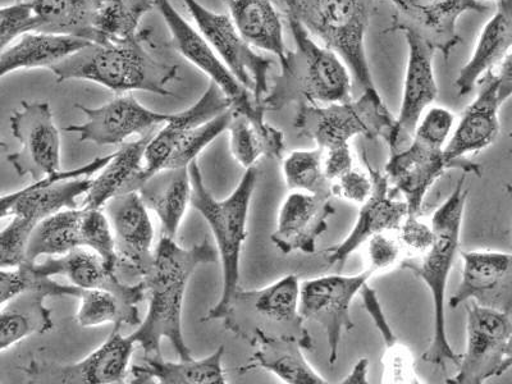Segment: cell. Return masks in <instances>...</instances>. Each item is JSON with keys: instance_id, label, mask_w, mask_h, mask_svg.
<instances>
[{"instance_id": "52a82bcc", "label": "cell", "mask_w": 512, "mask_h": 384, "mask_svg": "<svg viewBox=\"0 0 512 384\" xmlns=\"http://www.w3.org/2000/svg\"><path fill=\"white\" fill-rule=\"evenodd\" d=\"M372 12L373 0H297L295 12L313 35L340 54L363 91L377 90L365 49Z\"/></svg>"}, {"instance_id": "ee69618b", "label": "cell", "mask_w": 512, "mask_h": 384, "mask_svg": "<svg viewBox=\"0 0 512 384\" xmlns=\"http://www.w3.org/2000/svg\"><path fill=\"white\" fill-rule=\"evenodd\" d=\"M38 26L30 0L0 7V54L13 40L20 38L26 32L38 30Z\"/></svg>"}, {"instance_id": "4316f807", "label": "cell", "mask_w": 512, "mask_h": 384, "mask_svg": "<svg viewBox=\"0 0 512 384\" xmlns=\"http://www.w3.org/2000/svg\"><path fill=\"white\" fill-rule=\"evenodd\" d=\"M496 3L495 15L484 25L472 57L456 77L459 96L472 93L479 81L511 54L512 0H497Z\"/></svg>"}, {"instance_id": "9a60e30c", "label": "cell", "mask_w": 512, "mask_h": 384, "mask_svg": "<svg viewBox=\"0 0 512 384\" xmlns=\"http://www.w3.org/2000/svg\"><path fill=\"white\" fill-rule=\"evenodd\" d=\"M395 7L387 32L413 34L445 59L460 43L457 21L465 13H483L488 6L482 0H388Z\"/></svg>"}, {"instance_id": "e575fe53", "label": "cell", "mask_w": 512, "mask_h": 384, "mask_svg": "<svg viewBox=\"0 0 512 384\" xmlns=\"http://www.w3.org/2000/svg\"><path fill=\"white\" fill-rule=\"evenodd\" d=\"M227 131L233 158L245 169L255 167L262 158L282 160L286 155L285 135L265 120L254 121L232 112Z\"/></svg>"}, {"instance_id": "30bf717a", "label": "cell", "mask_w": 512, "mask_h": 384, "mask_svg": "<svg viewBox=\"0 0 512 384\" xmlns=\"http://www.w3.org/2000/svg\"><path fill=\"white\" fill-rule=\"evenodd\" d=\"M511 314L470 301L466 310V349L457 363L454 384H482L509 372Z\"/></svg>"}, {"instance_id": "74e56055", "label": "cell", "mask_w": 512, "mask_h": 384, "mask_svg": "<svg viewBox=\"0 0 512 384\" xmlns=\"http://www.w3.org/2000/svg\"><path fill=\"white\" fill-rule=\"evenodd\" d=\"M77 299L81 300L76 323L82 328L113 324L114 328L122 326H139L141 323L136 305L127 303L112 292L104 290H84L80 288Z\"/></svg>"}, {"instance_id": "9f6ffc18", "label": "cell", "mask_w": 512, "mask_h": 384, "mask_svg": "<svg viewBox=\"0 0 512 384\" xmlns=\"http://www.w3.org/2000/svg\"><path fill=\"white\" fill-rule=\"evenodd\" d=\"M495 2H497V0H495Z\"/></svg>"}, {"instance_id": "c3c4849f", "label": "cell", "mask_w": 512, "mask_h": 384, "mask_svg": "<svg viewBox=\"0 0 512 384\" xmlns=\"http://www.w3.org/2000/svg\"><path fill=\"white\" fill-rule=\"evenodd\" d=\"M47 277H40L32 271L31 264L8 271L0 269V306L8 303L13 297L21 294L27 288L39 286Z\"/></svg>"}, {"instance_id": "5b68a950", "label": "cell", "mask_w": 512, "mask_h": 384, "mask_svg": "<svg viewBox=\"0 0 512 384\" xmlns=\"http://www.w3.org/2000/svg\"><path fill=\"white\" fill-rule=\"evenodd\" d=\"M191 178L190 205L203 216L216 240L218 258L222 263L223 287L218 303L209 310L205 322L223 318L233 294L240 287L242 249L248 237V219L258 171L246 169L239 185L228 198L218 200L205 185L198 160L189 166Z\"/></svg>"}, {"instance_id": "7bdbcfd3", "label": "cell", "mask_w": 512, "mask_h": 384, "mask_svg": "<svg viewBox=\"0 0 512 384\" xmlns=\"http://www.w3.org/2000/svg\"><path fill=\"white\" fill-rule=\"evenodd\" d=\"M382 359L384 384H420L424 383L415 368L413 352L399 340L384 345Z\"/></svg>"}, {"instance_id": "7c38bea8", "label": "cell", "mask_w": 512, "mask_h": 384, "mask_svg": "<svg viewBox=\"0 0 512 384\" xmlns=\"http://www.w3.org/2000/svg\"><path fill=\"white\" fill-rule=\"evenodd\" d=\"M182 2L210 47L240 84L253 94L255 102L262 105L269 89L268 75L272 59L255 52L248 41L242 38L230 16L210 11L198 0Z\"/></svg>"}, {"instance_id": "d4e9b609", "label": "cell", "mask_w": 512, "mask_h": 384, "mask_svg": "<svg viewBox=\"0 0 512 384\" xmlns=\"http://www.w3.org/2000/svg\"><path fill=\"white\" fill-rule=\"evenodd\" d=\"M80 288L67 286L47 277L39 286L27 288L0 306V352L32 335L52 331V312L45 306L47 297H77Z\"/></svg>"}, {"instance_id": "ac0fdd59", "label": "cell", "mask_w": 512, "mask_h": 384, "mask_svg": "<svg viewBox=\"0 0 512 384\" xmlns=\"http://www.w3.org/2000/svg\"><path fill=\"white\" fill-rule=\"evenodd\" d=\"M76 108L85 114L86 121L64 130L79 135L82 143L96 145L126 143L131 136L154 131L155 127L164 125L172 117V114L150 111L131 94H121L98 108L81 104H77Z\"/></svg>"}, {"instance_id": "f6af8a7d", "label": "cell", "mask_w": 512, "mask_h": 384, "mask_svg": "<svg viewBox=\"0 0 512 384\" xmlns=\"http://www.w3.org/2000/svg\"><path fill=\"white\" fill-rule=\"evenodd\" d=\"M390 233H379L368 240L367 244V268L374 276L392 271L399 267L402 259L405 258L404 249L397 236Z\"/></svg>"}, {"instance_id": "f35d334b", "label": "cell", "mask_w": 512, "mask_h": 384, "mask_svg": "<svg viewBox=\"0 0 512 384\" xmlns=\"http://www.w3.org/2000/svg\"><path fill=\"white\" fill-rule=\"evenodd\" d=\"M322 149L295 150L282 158V173L290 191L333 198L332 182L324 172Z\"/></svg>"}, {"instance_id": "1f68e13d", "label": "cell", "mask_w": 512, "mask_h": 384, "mask_svg": "<svg viewBox=\"0 0 512 384\" xmlns=\"http://www.w3.org/2000/svg\"><path fill=\"white\" fill-rule=\"evenodd\" d=\"M224 346H219L205 359H187L172 363L162 356L145 358L144 365L131 368L136 384L157 382L162 384H226L223 368Z\"/></svg>"}, {"instance_id": "cb8c5ba5", "label": "cell", "mask_w": 512, "mask_h": 384, "mask_svg": "<svg viewBox=\"0 0 512 384\" xmlns=\"http://www.w3.org/2000/svg\"><path fill=\"white\" fill-rule=\"evenodd\" d=\"M231 109L230 103L214 82H209L207 90L201 95V98L186 111L172 114L167 123H164L162 130L154 134L146 146L144 160L145 164L141 167L137 175L132 178L125 191H136L140 185L160 171L166 164L169 155L180 143L182 137L194 128L204 125L205 122L213 120L214 117ZM122 192V194H123Z\"/></svg>"}, {"instance_id": "836d02e7", "label": "cell", "mask_w": 512, "mask_h": 384, "mask_svg": "<svg viewBox=\"0 0 512 384\" xmlns=\"http://www.w3.org/2000/svg\"><path fill=\"white\" fill-rule=\"evenodd\" d=\"M45 34L73 36L94 43V29L102 0H30Z\"/></svg>"}, {"instance_id": "277c9868", "label": "cell", "mask_w": 512, "mask_h": 384, "mask_svg": "<svg viewBox=\"0 0 512 384\" xmlns=\"http://www.w3.org/2000/svg\"><path fill=\"white\" fill-rule=\"evenodd\" d=\"M466 173L457 181L454 191L448 195L436 212L431 224L434 241L424 254L405 256L399 267L406 269L424 282L433 301V337L431 345L423 354L425 363L445 369L448 363H459L457 355L448 341L446 327V292L448 278L459 251L461 228H463L466 201L469 191L465 189Z\"/></svg>"}, {"instance_id": "7402d4cb", "label": "cell", "mask_w": 512, "mask_h": 384, "mask_svg": "<svg viewBox=\"0 0 512 384\" xmlns=\"http://www.w3.org/2000/svg\"><path fill=\"white\" fill-rule=\"evenodd\" d=\"M452 167L443 157V148L413 136L400 152L390 154L384 168L393 192H399L409 214L422 216L428 192Z\"/></svg>"}, {"instance_id": "e0dca14e", "label": "cell", "mask_w": 512, "mask_h": 384, "mask_svg": "<svg viewBox=\"0 0 512 384\" xmlns=\"http://www.w3.org/2000/svg\"><path fill=\"white\" fill-rule=\"evenodd\" d=\"M135 342L114 328L104 344L75 364L31 361L26 368L32 383L49 384H118L125 382Z\"/></svg>"}, {"instance_id": "ffe728a7", "label": "cell", "mask_w": 512, "mask_h": 384, "mask_svg": "<svg viewBox=\"0 0 512 384\" xmlns=\"http://www.w3.org/2000/svg\"><path fill=\"white\" fill-rule=\"evenodd\" d=\"M461 282L451 297L452 309L465 303L511 314L512 267L511 254L505 251H463Z\"/></svg>"}, {"instance_id": "b9f144b4", "label": "cell", "mask_w": 512, "mask_h": 384, "mask_svg": "<svg viewBox=\"0 0 512 384\" xmlns=\"http://www.w3.org/2000/svg\"><path fill=\"white\" fill-rule=\"evenodd\" d=\"M36 224L30 219L13 216L0 231V269L18 268L26 262L27 244Z\"/></svg>"}, {"instance_id": "ba28073f", "label": "cell", "mask_w": 512, "mask_h": 384, "mask_svg": "<svg viewBox=\"0 0 512 384\" xmlns=\"http://www.w3.org/2000/svg\"><path fill=\"white\" fill-rule=\"evenodd\" d=\"M295 128L323 152L349 146L356 136L388 141L395 117L378 90L363 91L358 100L326 105H297Z\"/></svg>"}, {"instance_id": "484cf974", "label": "cell", "mask_w": 512, "mask_h": 384, "mask_svg": "<svg viewBox=\"0 0 512 384\" xmlns=\"http://www.w3.org/2000/svg\"><path fill=\"white\" fill-rule=\"evenodd\" d=\"M31 268L40 277L64 276L73 286L109 291L130 304L137 305L145 297L143 281L134 285L123 282L98 254L89 249L79 248L64 255L48 256L43 263L31 264Z\"/></svg>"}, {"instance_id": "44dd1931", "label": "cell", "mask_w": 512, "mask_h": 384, "mask_svg": "<svg viewBox=\"0 0 512 384\" xmlns=\"http://www.w3.org/2000/svg\"><path fill=\"white\" fill-rule=\"evenodd\" d=\"M368 172L373 181V190L365 203L360 205L358 219L344 240L326 250L328 265L342 268L347 259L368 240L379 233L397 232L409 214L404 199H397L390 182L383 172L369 166Z\"/></svg>"}, {"instance_id": "816d5d0a", "label": "cell", "mask_w": 512, "mask_h": 384, "mask_svg": "<svg viewBox=\"0 0 512 384\" xmlns=\"http://www.w3.org/2000/svg\"><path fill=\"white\" fill-rule=\"evenodd\" d=\"M25 190L26 187H24V189L12 192V194L0 196V221H2L3 218L12 216V210L15 208L18 199L24 195Z\"/></svg>"}, {"instance_id": "4fadbf2b", "label": "cell", "mask_w": 512, "mask_h": 384, "mask_svg": "<svg viewBox=\"0 0 512 384\" xmlns=\"http://www.w3.org/2000/svg\"><path fill=\"white\" fill-rule=\"evenodd\" d=\"M154 3L171 32L173 47L221 89L231 111L254 121H264L262 105L256 103L253 94L232 75L199 30L178 13L171 0H154Z\"/></svg>"}, {"instance_id": "603a6c76", "label": "cell", "mask_w": 512, "mask_h": 384, "mask_svg": "<svg viewBox=\"0 0 512 384\" xmlns=\"http://www.w3.org/2000/svg\"><path fill=\"white\" fill-rule=\"evenodd\" d=\"M335 213L332 199L291 191L278 212L276 231L272 233L273 244L283 254H314Z\"/></svg>"}, {"instance_id": "7dc6e473", "label": "cell", "mask_w": 512, "mask_h": 384, "mask_svg": "<svg viewBox=\"0 0 512 384\" xmlns=\"http://www.w3.org/2000/svg\"><path fill=\"white\" fill-rule=\"evenodd\" d=\"M373 181L369 172L352 167L332 184L333 196L350 201L354 204H363L372 194Z\"/></svg>"}, {"instance_id": "d6a6232c", "label": "cell", "mask_w": 512, "mask_h": 384, "mask_svg": "<svg viewBox=\"0 0 512 384\" xmlns=\"http://www.w3.org/2000/svg\"><path fill=\"white\" fill-rule=\"evenodd\" d=\"M153 135V131L146 132L139 139L122 144L120 150L100 169L99 176L91 180L82 208L103 209L107 201L125 191L128 182L143 167L141 163L144 160L146 146Z\"/></svg>"}, {"instance_id": "6da1fadb", "label": "cell", "mask_w": 512, "mask_h": 384, "mask_svg": "<svg viewBox=\"0 0 512 384\" xmlns=\"http://www.w3.org/2000/svg\"><path fill=\"white\" fill-rule=\"evenodd\" d=\"M218 251L207 237L190 249L181 248L172 237L162 236L153 262L143 277L149 291L146 317L130 336L144 350V358L162 356L160 344L167 338L180 359H192L182 332V306L187 285L200 265L218 262Z\"/></svg>"}, {"instance_id": "bcb514c9", "label": "cell", "mask_w": 512, "mask_h": 384, "mask_svg": "<svg viewBox=\"0 0 512 384\" xmlns=\"http://www.w3.org/2000/svg\"><path fill=\"white\" fill-rule=\"evenodd\" d=\"M405 256L422 255L431 248L434 241V232L431 222H425L422 216L408 214L397 230Z\"/></svg>"}, {"instance_id": "8992f818", "label": "cell", "mask_w": 512, "mask_h": 384, "mask_svg": "<svg viewBox=\"0 0 512 384\" xmlns=\"http://www.w3.org/2000/svg\"><path fill=\"white\" fill-rule=\"evenodd\" d=\"M299 300V278L288 274L258 290L237 288L221 320L227 331L249 344L259 337L295 338L305 350H312V336L301 317Z\"/></svg>"}, {"instance_id": "83f0119b", "label": "cell", "mask_w": 512, "mask_h": 384, "mask_svg": "<svg viewBox=\"0 0 512 384\" xmlns=\"http://www.w3.org/2000/svg\"><path fill=\"white\" fill-rule=\"evenodd\" d=\"M148 210L162 223L163 236L175 239L191 199L189 167L164 168L146 178L136 190Z\"/></svg>"}, {"instance_id": "8d00e7d4", "label": "cell", "mask_w": 512, "mask_h": 384, "mask_svg": "<svg viewBox=\"0 0 512 384\" xmlns=\"http://www.w3.org/2000/svg\"><path fill=\"white\" fill-rule=\"evenodd\" d=\"M155 8L154 0H102L94 44L123 43L140 35V22Z\"/></svg>"}, {"instance_id": "9c48e42d", "label": "cell", "mask_w": 512, "mask_h": 384, "mask_svg": "<svg viewBox=\"0 0 512 384\" xmlns=\"http://www.w3.org/2000/svg\"><path fill=\"white\" fill-rule=\"evenodd\" d=\"M480 90L452 130L443 157L452 169L480 176V168L469 155L486 150L500 134V109L512 93L511 54L479 81Z\"/></svg>"}, {"instance_id": "d6986e66", "label": "cell", "mask_w": 512, "mask_h": 384, "mask_svg": "<svg viewBox=\"0 0 512 384\" xmlns=\"http://www.w3.org/2000/svg\"><path fill=\"white\" fill-rule=\"evenodd\" d=\"M405 36L409 47L404 89L399 117H395L390 139L387 141L390 154L400 152L410 144L416 126L423 114L438 96V85L434 76L433 61L436 52L413 34Z\"/></svg>"}, {"instance_id": "7a4b0ae2", "label": "cell", "mask_w": 512, "mask_h": 384, "mask_svg": "<svg viewBox=\"0 0 512 384\" xmlns=\"http://www.w3.org/2000/svg\"><path fill=\"white\" fill-rule=\"evenodd\" d=\"M295 47L280 59L281 72L262 100L264 111L287 105H326L351 99V71L340 54L317 43L295 13L287 12Z\"/></svg>"}, {"instance_id": "60d3db41", "label": "cell", "mask_w": 512, "mask_h": 384, "mask_svg": "<svg viewBox=\"0 0 512 384\" xmlns=\"http://www.w3.org/2000/svg\"><path fill=\"white\" fill-rule=\"evenodd\" d=\"M81 233L82 246L98 254L116 272L117 258L111 224L102 209L82 208Z\"/></svg>"}, {"instance_id": "681fc988", "label": "cell", "mask_w": 512, "mask_h": 384, "mask_svg": "<svg viewBox=\"0 0 512 384\" xmlns=\"http://www.w3.org/2000/svg\"><path fill=\"white\" fill-rule=\"evenodd\" d=\"M323 164L324 172H326L328 180L333 184L338 177H341L354 167V158H352L350 145L324 152Z\"/></svg>"}, {"instance_id": "5bb4252c", "label": "cell", "mask_w": 512, "mask_h": 384, "mask_svg": "<svg viewBox=\"0 0 512 384\" xmlns=\"http://www.w3.org/2000/svg\"><path fill=\"white\" fill-rule=\"evenodd\" d=\"M11 130L21 150L7 160L18 176L36 182L61 172V135L49 103L22 102L11 116Z\"/></svg>"}, {"instance_id": "4dcf8cb0", "label": "cell", "mask_w": 512, "mask_h": 384, "mask_svg": "<svg viewBox=\"0 0 512 384\" xmlns=\"http://www.w3.org/2000/svg\"><path fill=\"white\" fill-rule=\"evenodd\" d=\"M248 370L262 368L287 384L328 383L305 358V347L295 338H256Z\"/></svg>"}, {"instance_id": "f907efd6", "label": "cell", "mask_w": 512, "mask_h": 384, "mask_svg": "<svg viewBox=\"0 0 512 384\" xmlns=\"http://www.w3.org/2000/svg\"><path fill=\"white\" fill-rule=\"evenodd\" d=\"M369 360L361 358L356 361L354 368H352L349 376L342 379V384H368Z\"/></svg>"}, {"instance_id": "ab89813d", "label": "cell", "mask_w": 512, "mask_h": 384, "mask_svg": "<svg viewBox=\"0 0 512 384\" xmlns=\"http://www.w3.org/2000/svg\"><path fill=\"white\" fill-rule=\"evenodd\" d=\"M232 111L219 114L213 120L205 122L204 125L194 128L182 137L180 143L173 149L167 159L164 168H184L189 167L194 160H198L199 154L208 148L217 137L227 131L230 126Z\"/></svg>"}, {"instance_id": "2e32d148", "label": "cell", "mask_w": 512, "mask_h": 384, "mask_svg": "<svg viewBox=\"0 0 512 384\" xmlns=\"http://www.w3.org/2000/svg\"><path fill=\"white\" fill-rule=\"evenodd\" d=\"M116 251V274L123 282L143 278L153 262L154 230L137 191L123 192L104 205Z\"/></svg>"}, {"instance_id": "f546056e", "label": "cell", "mask_w": 512, "mask_h": 384, "mask_svg": "<svg viewBox=\"0 0 512 384\" xmlns=\"http://www.w3.org/2000/svg\"><path fill=\"white\" fill-rule=\"evenodd\" d=\"M230 17L251 47L282 59L287 52L285 30L273 0H224Z\"/></svg>"}, {"instance_id": "11a10c76", "label": "cell", "mask_w": 512, "mask_h": 384, "mask_svg": "<svg viewBox=\"0 0 512 384\" xmlns=\"http://www.w3.org/2000/svg\"><path fill=\"white\" fill-rule=\"evenodd\" d=\"M16 2H25V0H16Z\"/></svg>"}, {"instance_id": "8fae6325", "label": "cell", "mask_w": 512, "mask_h": 384, "mask_svg": "<svg viewBox=\"0 0 512 384\" xmlns=\"http://www.w3.org/2000/svg\"><path fill=\"white\" fill-rule=\"evenodd\" d=\"M373 277L376 276L365 268L363 272L351 276L329 274L300 283L301 317L318 323L326 332L328 359L332 365L340 354L342 337L354 328L351 305Z\"/></svg>"}, {"instance_id": "db71d44e", "label": "cell", "mask_w": 512, "mask_h": 384, "mask_svg": "<svg viewBox=\"0 0 512 384\" xmlns=\"http://www.w3.org/2000/svg\"><path fill=\"white\" fill-rule=\"evenodd\" d=\"M7 148V144L4 143V141L2 139H0V149H6Z\"/></svg>"}, {"instance_id": "f5cc1de1", "label": "cell", "mask_w": 512, "mask_h": 384, "mask_svg": "<svg viewBox=\"0 0 512 384\" xmlns=\"http://www.w3.org/2000/svg\"><path fill=\"white\" fill-rule=\"evenodd\" d=\"M282 2L285 4L287 12H296L297 0H282Z\"/></svg>"}, {"instance_id": "f1b7e54d", "label": "cell", "mask_w": 512, "mask_h": 384, "mask_svg": "<svg viewBox=\"0 0 512 384\" xmlns=\"http://www.w3.org/2000/svg\"><path fill=\"white\" fill-rule=\"evenodd\" d=\"M90 41L73 36L26 32L0 54V79L9 73L36 68H52L63 59L79 52Z\"/></svg>"}, {"instance_id": "3957f363", "label": "cell", "mask_w": 512, "mask_h": 384, "mask_svg": "<svg viewBox=\"0 0 512 384\" xmlns=\"http://www.w3.org/2000/svg\"><path fill=\"white\" fill-rule=\"evenodd\" d=\"M149 31L123 43H90L50 68L59 84L68 80L90 81L118 94L131 91L173 95L167 85L178 77V67L158 61L144 47Z\"/></svg>"}, {"instance_id": "d590c367", "label": "cell", "mask_w": 512, "mask_h": 384, "mask_svg": "<svg viewBox=\"0 0 512 384\" xmlns=\"http://www.w3.org/2000/svg\"><path fill=\"white\" fill-rule=\"evenodd\" d=\"M81 219L82 208L64 209L43 219L31 233L25 263L34 264L40 256H59L84 248Z\"/></svg>"}]
</instances>
